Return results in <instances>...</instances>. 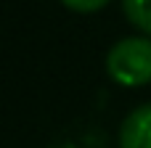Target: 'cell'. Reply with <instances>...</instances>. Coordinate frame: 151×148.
Listing matches in <instances>:
<instances>
[{"instance_id": "cell-1", "label": "cell", "mask_w": 151, "mask_h": 148, "mask_svg": "<svg viewBox=\"0 0 151 148\" xmlns=\"http://www.w3.org/2000/svg\"><path fill=\"white\" fill-rule=\"evenodd\" d=\"M109 77L122 87H141L151 82V40L125 37L111 45L106 56Z\"/></svg>"}, {"instance_id": "cell-2", "label": "cell", "mask_w": 151, "mask_h": 148, "mask_svg": "<svg viewBox=\"0 0 151 148\" xmlns=\"http://www.w3.org/2000/svg\"><path fill=\"white\" fill-rule=\"evenodd\" d=\"M119 148H151V103L133 109L119 127Z\"/></svg>"}, {"instance_id": "cell-3", "label": "cell", "mask_w": 151, "mask_h": 148, "mask_svg": "<svg viewBox=\"0 0 151 148\" xmlns=\"http://www.w3.org/2000/svg\"><path fill=\"white\" fill-rule=\"evenodd\" d=\"M122 11L133 26L151 37V0H122Z\"/></svg>"}, {"instance_id": "cell-4", "label": "cell", "mask_w": 151, "mask_h": 148, "mask_svg": "<svg viewBox=\"0 0 151 148\" xmlns=\"http://www.w3.org/2000/svg\"><path fill=\"white\" fill-rule=\"evenodd\" d=\"M69 11H77V13H96L101 11L109 0H61Z\"/></svg>"}]
</instances>
